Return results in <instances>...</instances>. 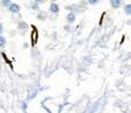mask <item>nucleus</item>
<instances>
[{"instance_id":"obj_1","label":"nucleus","mask_w":131,"mask_h":113,"mask_svg":"<svg viewBox=\"0 0 131 113\" xmlns=\"http://www.w3.org/2000/svg\"><path fill=\"white\" fill-rule=\"evenodd\" d=\"M9 11L11 14H17L19 11V5L18 4H15V3H11V5L9 6Z\"/></svg>"},{"instance_id":"obj_2","label":"nucleus","mask_w":131,"mask_h":113,"mask_svg":"<svg viewBox=\"0 0 131 113\" xmlns=\"http://www.w3.org/2000/svg\"><path fill=\"white\" fill-rule=\"evenodd\" d=\"M50 11H51L52 14H58V11H60V6L57 3H51L50 4Z\"/></svg>"},{"instance_id":"obj_3","label":"nucleus","mask_w":131,"mask_h":113,"mask_svg":"<svg viewBox=\"0 0 131 113\" xmlns=\"http://www.w3.org/2000/svg\"><path fill=\"white\" fill-rule=\"evenodd\" d=\"M75 21V12H69L67 15V23H74Z\"/></svg>"},{"instance_id":"obj_4","label":"nucleus","mask_w":131,"mask_h":113,"mask_svg":"<svg viewBox=\"0 0 131 113\" xmlns=\"http://www.w3.org/2000/svg\"><path fill=\"white\" fill-rule=\"evenodd\" d=\"M120 5H122V0H111V6L114 9L120 7Z\"/></svg>"},{"instance_id":"obj_5","label":"nucleus","mask_w":131,"mask_h":113,"mask_svg":"<svg viewBox=\"0 0 131 113\" xmlns=\"http://www.w3.org/2000/svg\"><path fill=\"white\" fill-rule=\"evenodd\" d=\"M124 12H125V15H127V16L131 14V5L130 4H126L124 6Z\"/></svg>"},{"instance_id":"obj_6","label":"nucleus","mask_w":131,"mask_h":113,"mask_svg":"<svg viewBox=\"0 0 131 113\" xmlns=\"http://www.w3.org/2000/svg\"><path fill=\"white\" fill-rule=\"evenodd\" d=\"M10 5H11V0H1V6L9 7Z\"/></svg>"},{"instance_id":"obj_7","label":"nucleus","mask_w":131,"mask_h":113,"mask_svg":"<svg viewBox=\"0 0 131 113\" xmlns=\"http://www.w3.org/2000/svg\"><path fill=\"white\" fill-rule=\"evenodd\" d=\"M5 44H6V39H5L3 35H0V47L5 46Z\"/></svg>"},{"instance_id":"obj_8","label":"nucleus","mask_w":131,"mask_h":113,"mask_svg":"<svg viewBox=\"0 0 131 113\" xmlns=\"http://www.w3.org/2000/svg\"><path fill=\"white\" fill-rule=\"evenodd\" d=\"M30 6H32L33 10H39V5H38L35 1H34V3H32V5H30Z\"/></svg>"},{"instance_id":"obj_9","label":"nucleus","mask_w":131,"mask_h":113,"mask_svg":"<svg viewBox=\"0 0 131 113\" xmlns=\"http://www.w3.org/2000/svg\"><path fill=\"white\" fill-rule=\"evenodd\" d=\"M98 3H100V0H89V4H91V5H96Z\"/></svg>"},{"instance_id":"obj_10","label":"nucleus","mask_w":131,"mask_h":113,"mask_svg":"<svg viewBox=\"0 0 131 113\" xmlns=\"http://www.w3.org/2000/svg\"><path fill=\"white\" fill-rule=\"evenodd\" d=\"M3 32H4V26H3V23H0V35H1Z\"/></svg>"},{"instance_id":"obj_11","label":"nucleus","mask_w":131,"mask_h":113,"mask_svg":"<svg viewBox=\"0 0 131 113\" xmlns=\"http://www.w3.org/2000/svg\"><path fill=\"white\" fill-rule=\"evenodd\" d=\"M37 4H39V3H42V1H45V0H34Z\"/></svg>"}]
</instances>
